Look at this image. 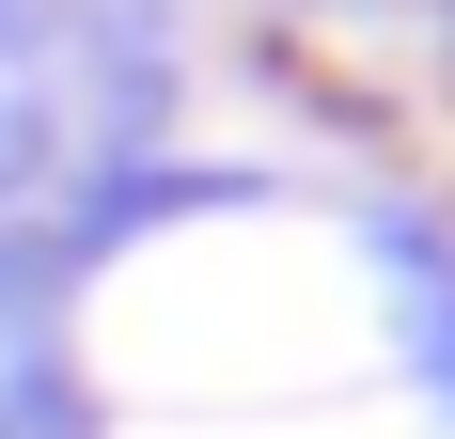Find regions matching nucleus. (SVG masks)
I'll use <instances>...</instances> for the list:
<instances>
[{
	"label": "nucleus",
	"mask_w": 455,
	"mask_h": 439,
	"mask_svg": "<svg viewBox=\"0 0 455 439\" xmlns=\"http://www.w3.org/2000/svg\"><path fill=\"white\" fill-rule=\"evenodd\" d=\"M0 439H94L79 377H63V361H16V377H0Z\"/></svg>",
	"instance_id": "obj_1"
},
{
	"label": "nucleus",
	"mask_w": 455,
	"mask_h": 439,
	"mask_svg": "<svg viewBox=\"0 0 455 439\" xmlns=\"http://www.w3.org/2000/svg\"><path fill=\"white\" fill-rule=\"evenodd\" d=\"M47 47V0H0V63H32Z\"/></svg>",
	"instance_id": "obj_2"
}]
</instances>
